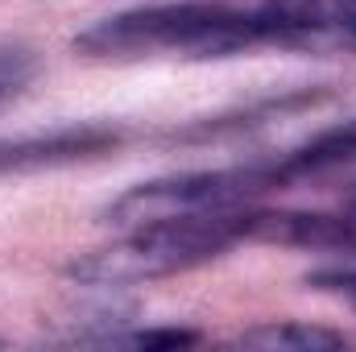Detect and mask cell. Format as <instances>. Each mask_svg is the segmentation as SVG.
Listing matches in <instances>:
<instances>
[{
  "label": "cell",
  "mask_w": 356,
  "mask_h": 352,
  "mask_svg": "<svg viewBox=\"0 0 356 352\" xmlns=\"http://www.w3.org/2000/svg\"><path fill=\"white\" fill-rule=\"evenodd\" d=\"M269 46V25L261 8H236L224 0H175L145 4L116 17H104L75 38V50L88 58H232Z\"/></svg>",
  "instance_id": "cell-1"
},
{
  "label": "cell",
  "mask_w": 356,
  "mask_h": 352,
  "mask_svg": "<svg viewBox=\"0 0 356 352\" xmlns=\"http://www.w3.org/2000/svg\"><path fill=\"white\" fill-rule=\"evenodd\" d=\"M232 245H241V207L203 211V216H166V220L129 224L124 237L91 253H79L67 265V278L91 290H120V286H141V282L199 269L224 257Z\"/></svg>",
  "instance_id": "cell-2"
},
{
  "label": "cell",
  "mask_w": 356,
  "mask_h": 352,
  "mask_svg": "<svg viewBox=\"0 0 356 352\" xmlns=\"http://www.w3.org/2000/svg\"><path fill=\"white\" fill-rule=\"evenodd\" d=\"M282 191L277 162H249V166H224V170H186L170 178H149L129 186L104 207V224L129 228L145 220H166V216H203V211H228L245 207L257 195Z\"/></svg>",
  "instance_id": "cell-3"
},
{
  "label": "cell",
  "mask_w": 356,
  "mask_h": 352,
  "mask_svg": "<svg viewBox=\"0 0 356 352\" xmlns=\"http://www.w3.org/2000/svg\"><path fill=\"white\" fill-rule=\"evenodd\" d=\"M120 141L124 137L112 125H58V129H46V133L0 137V178L91 162V158L112 154Z\"/></svg>",
  "instance_id": "cell-4"
},
{
  "label": "cell",
  "mask_w": 356,
  "mask_h": 352,
  "mask_svg": "<svg viewBox=\"0 0 356 352\" xmlns=\"http://www.w3.org/2000/svg\"><path fill=\"white\" fill-rule=\"evenodd\" d=\"M241 241L282 245V249H323L356 257V211H269L241 207Z\"/></svg>",
  "instance_id": "cell-5"
},
{
  "label": "cell",
  "mask_w": 356,
  "mask_h": 352,
  "mask_svg": "<svg viewBox=\"0 0 356 352\" xmlns=\"http://www.w3.org/2000/svg\"><path fill=\"white\" fill-rule=\"evenodd\" d=\"M273 162H277L282 186H294V182H307V178L353 166L356 162V120H344V125H332V129L315 133L311 141H302L298 150H290V154H282Z\"/></svg>",
  "instance_id": "cell-6"
},
{
  "label": "cell",
  "mask_w": 356,
  "mask_h": 352,
  "mask_svg": "<svg viewBox=\"0 0 356 352\" xmlns=\"http://www.w3.org/2000/svg\"><path fill=\"white\" fill-rule=\"evenodd\" d=\"M245 349H266V352H319V349H344V336L319 323H302V319H269L249 332H241Z\"/></svg>",
  "instance_id": "cell-7"
},
{
  "label": "cell",
  "mask_w": 356,
  "mask_h": 352,
  "mask_svg": "<svg viewBox=\"0 0 356 352\" xmlns=\"http://www.w3.org/2000/svg\"><path fill=\"white\" fill-rule=\"evenodd\" d=\"M38 75V54L21 42H0V104L21 95Z\"/></svg>",
  "instance_id": "cell-8"
},
{
  "label": "cell",
  "mask_w": 356,
  "mask_h": 352,
  "mask_svg": "<svg viewBox=\"0 0 356 352\" xmlns=\"http://www.w3.org/2000/svg\"><path fill=\"white\" fill-rule=\"evenodd\" d=\"M199 344V332L195 328H145V332H120L112 336L108 349H191Z\"/></svg>",
  "instance_id": "cell-9"
},
{
  "label": "cell",
  "mask_w": 356,
  "mask_h": 352,
  "mask_svg": "<svg viewBox=\"0 0 356 352\" xmlns=\"http://www.w3.org/2000/svg\"><path fill=\"white\" fill-rule=\"evenodd\" d=\"M307 286L323 290V294H340L356 307V269H315V273H307Z\"/></svg>",
  "instance_id": "cell-10"
}]
</instances>
